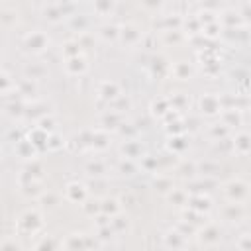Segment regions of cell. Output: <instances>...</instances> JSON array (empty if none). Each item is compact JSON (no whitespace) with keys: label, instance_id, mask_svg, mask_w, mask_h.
I'll return each mask as SVG.
<instances>
[{"label":"cell","instance_id":"6da1fadb","mask_svg":"<svg viewBox=\"0 0 251 251\" xmlns=\"http://www.w3.org/2000/svg\"><path fill=\"white\" fill-rule=\"evenodd\" d=\"M41 216L35 210H27L18 218V229L24 233H35L41 227Z\"/></svg>","mask_w":251,"mask_h":251},{"label":"cell","instance_id":"7a4b0ae2","mask_svg":"<svg viewBox=\"0 0 251 251\" xmlns=\"http://www.w3.org/2000/svg\"><path fill=\"white\" fill-rule=\"evenodd\" d=\"M226 196H227L233 204L241 202V200L247 196V184H245L243 180H229V182L226 184Z\"/></svg>","mask_w":251,"mask_h":251},{"label":"cell","instance_id":"3957f363","mask_svg":"<svg viewBox=\"0 0 251 251\" xmlns=\"http://www.w3.org/2000/svg\"><path fill=\"white\" fill-rule=\"evenodd\" d=\"M25 47L29 49V51H33V53H39L45 45H47V39H45V35L41 33V31H31L27 37H25Z\"/></svg>","mask_w":251,"mask_h":251},{"label":"cell","instance_id":"277c9868","mask_svg":"<svg viewBox=\"0 0 251 251\" xmlns=\"http://www.w3.org/2000/svg\"><path fill=\"white\" fill-rule=\"evenodd\" d=\"M65 196H67L71 202H82L84 196H86V190H84L82 184H78V182H71V184H67Z\"/></svg>","mask_w":251,"mask_h":251},{"label":"cell","instance_id":"5b68a950","mask_svg":"<svg viewBox=\"0 0 251 251\" xmlns=\"http://www.w3.org/2000/svg\"><path fill=\"white\" fill-rule=\"evenodd\" d=\"M218 239H220V231H218V227H214V226L204 227L202 233H200V241H202V243H216Z\"/></svg>","mask_w":251,"mask_h":251},{"label":"cell","instance_id":"8992f818","mask_svg":"<svg viewBox=\"0 0 251 251\" xmlns=\"http://www.w3.org/2000/svg\"><path fill=\"white\" fill-rule=\"evenodd\" d=\"M200 106H202V112H206V114H216L218 108H220V102H218L216 96H204L202 102H200Z\"/></svg>","mask_w":251,"mask_h":251},{"label":"cell","instance_id":"52a82bcc","mask_svg":"<svg viewBox=\"0 0 251 251\" xmlns=\"http://www.w3.org/2000/svg\"><path fill=\"white\" fill-rule=\"evenodd\" d=\"M16 153L18 155H22V157H25V159H33V143L31 141H25V139H22V141H18L16 143Z\"/></svg>","mask_w":251,"mask_h":251},{"label":"cell","instance_id":"ba28073f","mask_svg":"<svg viewBox=\"0 0 251 251\" xmlns=\"http://www.w3.org/2000/svg\"><path fill=\"white\" fill-rule=\"evenodd\" d=\"M235 149H237L239 153L251 151V135H247V133L237 135V137H235Z\"/></svg>","mask_w":251,"mask_h":251},{"label":"cell","instance_id":"9c48e42d","mask_svg":"<svg viewBox=\"0 0 251 251\" xmlns=\"http://www.w3.org/2000/svg\"><path fill=\"white\" fill-rule=\"evenodd\" d=\"M100 94H102L104 98H114V96L118 94V84H116V82H104V84L100 86Z\"/></svg>","mask_w":251,"mask_h":251},{"label":"cell","instance_id":"30bf717a","mask_svg":"<svg viewBox=\"0 0 251 251\" xmlns=\"http://www.w3.org/2000/svg\"><path fill=\"white\" fill-rule=\"evenodd\" d=\"M39 173H41V165H39L37 161H31V163L24 169V176H29V178L39 176Z\"/></svg>","mask_w":251,"mask_h":251},{"label":"cell","instance_id":"8fae6325","mask_svg":"<svg viewBox=\"0 0 251 251\" xmlns=\"http://www.w3.org/2000/svg\"><path fill=\"white\" fill-rule=\"evenodd\" d=\"M0 251H22V245L14 237H6L0 245Z\"/></svg>","mask_w":251,"mask_h":251},{"label":"cell","instance_id":"7c38bea8","mask_svg":"<svg viewBox=\"0 0 251 251\" xmlns=\"http://www.w3.org/2000/svg\"><path fill=\"white\" fill-rule=\"evenodd\" d=\"M180 233L178 231H169L167 235H165V241H167V245L169 247H180V243H182V237H178Z\"/></svg>","mask_w":251,"mask_h":251},{"label":"cell","instance_id":"4fadbf2b","mask_svg":"<svg viewBox=\"0 0 251 251\" xmlns=\"http://www.w3.org/2000/svg\"><path fill=\"white\" fill-rule=\"evenodd\" d=\"M67 69H69L71 73H80V71H84V61H82L80 57H73V59L67 63Z\"/></svg>","mask_w":251,"mask_h":251},{"label":"cell","instance_id":"5bb4252c","mask_svg":"<svg viewBox=\"0 0 251 251\" xmlns=\"http://www.w3.org/2000/svg\"><path fill=\"white\" fill-rule=\"evenodd\" d=\"M0 88H2V92H4V96L8 94V90H10V86L14 84L16 86V82H12V78H10V75L6 73V71H2V75H0Z\"/></svg>","mask_w":251,"mask_h":251},{"label":"cell","instance_id":"9a60e30c","mask_svg":"<svg viewBox=\"0 0 251 251\" xmlns=\"http://www.w3.org/2000/svg\"><path fill=\"white\" fill-rule=\"evenodd\" d=\"M237 245H239V249H243V251H251V233H243V235L239 237Z\"/></svg>","mask_w":251,"mask_h":251},{"label":"cell","instance_id":"2e32d148","mask_svg":"<svg viewBox=\"0 0 251 251\" xmlns=\"http://www.w3.org/2000/svg\"><path fill=\"white\" fill-rule=\"evenodd\" d=\"M118 202L112 198V200H104V204H102V210L106 212V214H116V210H118V206H116Z\"/></svg>","mask_w":251,"mask_h":251},{"label":"cell","instance_id":"e0dca14e","mask_svg":"<svg viewBox=\"0 0 251 251\" xmlns=\"http://www.w3.org/2000/svg\"><path fill=\"white\" fill-rule=\"evenodd\" d=\"M59 141H61V139H59V137H57V135H49V141H47V145H49V147H51V149H57V147H59V145H61V143H59Z\"/></svg>","mask_w":251,"mask_h":251}]
</instances>
